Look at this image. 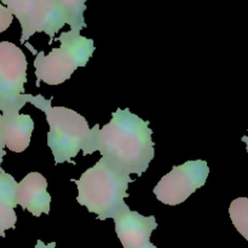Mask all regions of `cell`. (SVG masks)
<instances>
[{
	"label": "cell",
	"instance_id": "cell-9",
	"mask_svg": "<svg viewBox=\"0 0 248 248\" xmlns=\"http://www.w3.org/2000/svg\"><path fill=\"white\" fill-rule=\"evenodd\" d=\"M16 205L28 211L34 217L50 215L51 195L47 191V181L43 174L31 172L17 183Z\"/></svg>",
	"mask_w": 248,
	"mask_h": 248
},
{
	"label": "cell",
	"instance_id": "cell-13",
	"mask_svg": "<svg viewBox=\"0 0 248 248\" xmlns=\"http://www.w3.org/2000/svg\"><path fill=\"white\" fill-rule=\"evenodd\" d=\"M12 21H14V15L0 1V33L6 31L11 26Z\"/></svg>",
	"mask_w": 248,
	"mask_h": 248
},
{
	"label": "cell",
	"instance_id": "cell-3",
	"mask_svg": "<svg viewBox=\"0 0 248 248\" xmlns=\"http://www.w3.org/2000/svg\"><path fill=\"white\" fill-rule=\"evenodd\" d=\"M1 4L18 19L22 44L35 33L47 34L48 44H52L65 24H69L70 31H81L87 27L84 19L86 4L81 0H4Z\"/></svg>",
	"mask_w": 248,
	"mask_h": 248
},
{
	"label": "cell",
	"instance_id": "cell-11",
	"mask_svg": "<svg viewBox=\"0 0 248 248\" xmlns=\"http://www.w3.org/2000/svg\"><path fill=\"white\" fill-rule=\"evenodd\" d=\"M16 188L17 182L14 177L0 171V236L5 237V232L15 229L17 216L15 212L16 207Z\"/></svg>",
	"mask_w": 248,
	"mask_h": 248
},
{
	"label": "cell",
	"instance_id": "cell-6",
	"mask_svg": "<svg viewBox=\"0 0 248 248\" xmlns=\"http://www.w3.org/2000/svg\"><path fill=\"white\" fill-rule=\"evenodd\" d=\"M27 62L23 51L9 41L0 43V113L17 114L27 103Z\"/></svg>",
	"mask_w": 248,
	"mask_h": 248
},
{
	"label": "cell",
	"instance_id": "cell-2",
	"mask_svg": "<svg viewBox=\"0 0 248 248\" xmlns=\"http://www.w3.org/2000/svg\"><path fill=\"white\" fill-rule=\"evenodd\" d=\"M27 103L45 113L48 124L47 145L51 149L55 165L68 162L74 165L73 159L80 150L84 155H91L97 152V136L99 125L90 127L89 123L81 114L65 107H52V97L46 99L41 94H27Z\"/></svg>",
	"mask_w": 248,
	"mask_h": 248
},
{
	"label": "cell",
	"instance_id": "cell-5",
	"mask_svg": "<svg viewBox=\"0 0 248 248\" xmlns=\"http://www.w3.org/2000/svg\"><path fill=\"white\" fill-rule=\"evenodd\" d=\"M60 47L52 48L48 55L38 52L34 60L36 86L41 81L47 85H60L72 78L78 68L85 67L94 53L92 39L82 36L79 31H63L57 39Z\"/></svg>",
	"mask_w": 248,
	"mask_h": 248
},
{
	"label": "cell",
	"instance_id": "cell-1",
	"mask_svg": "<svg viewBox=\"0 0 248 248\" xmlns=\"http://www.w3.org/2000/svg\"><path fill=\"white\" fill-rule=\"evenodd\" d=\"M154 145L149 121L131 113L128 108L116 109L97 136V150L102 159L126 176L140 177L147 171L155 157Z\"/></svg>",
	"mask_w": 248,
	"mask_h": 248
},
{
	"label": "cell",
	"instance_id": "cell-15",
	"mask_svg": "<svg viewBox=\"0 0 248 248\" xmlns=\"http://www.w3.org/2000/svg\"><path fill=\"white\" fill-rule=\"evenodd\" d=\"M34 248H56V242H50V244H45L41 240L36 241V245Z\"/></svg>",
	"mask_w": 248,
	"mask_h": 248
},
{
	"label": "cell",
	"instance_id": "cell-12",
	"mask_svg": "<svg viewBox=\"0 0 248 248\" xmlns=\"http://www.w3.org/2000/svg\"><path fill=\"white\" fill-rule=\"evenodd\" d=\"M229 215L237 232L248 241V199H235L230 203Z\"/></svg>",
	"mask_w": 248,
	"mask_h": 248
},
{
	"label": "cell",
	"instance_id": "cell-16",
	"mask_svg": "<svg viewBox=\"0 0 248 248\" xmlns=\"http://www.w3.org/2000/svg\"><path fill=\"white\" fill-rule=\"evenodd\" d=\"M241 140H242V142L246 143V149H247V153H248V136H244Z\"/></svg>",
	"mask_w": 248,
	"mask_h": 248
},
{
	"label": "cell",
	"instance_id": "cell-7",
	"mask_svg": "<svg viewBox=\"0 0 248 248\" xmlns=\"http://www.w3.org/2000/svg\"><path fill=\"white\" fill-rule=\"evenodd\" d=\"M210 174L205 160H193L173 166L155 186L154 194L160 202L167 206L183 203L191 194L202 188Z\"/></svg>",
	"mask_w": 248,
	"mask_h": 248
},
{
	"label": "cell",
	"instance_id": "cell-14",
	"mask_svg": "<svg viewBox=\"0 0 248 248\" xmlns=\"http://www.w3.org/2000/svg\"><path fill=\"white\" fill-rule=\"evenodd\" d=\"M5 144H4V137H2V115L0 113V165L2 164V159L6 155L4 150ZM0 171H1V167H0Z\"/></svg>",
	"mask_w": 248,
	"mask_h": 248
},
{
	"label": "cell",
	"instance_id": "cell-17",
	"mask_svg": "<svg viewBox=\"0 0 248 248\" xmlns=\"http://www.w3.org/2000/svg\"><path fill=\"white\" fill-rule=\"evenodd\" d=\"M140 248H157V247L155 246V245H153L152 242H150V244L145 245V246H143V247H140Z\"/></svg>",
	"mask_w": 248,
	"mask_h": 248
},
{
	"label": "cell",
	"instance_id": "cell-4",
	"mask_svg": "<svg viewBox=\"0 0 248 248\" xmlns=\"http://www.w3.org/2000/svg\"><path fill=\"white\" fill-rule=\"evenodd\" d=\"M72 182L77 184L78 203L97 215V219L106 220L115 217L125 205L128 186L135 179L116 171L101 157L79 179Z\"/></svg>",
	"mask_w": 248,
	"mask_h": 248
},
{
	"label": "cell",
	"instance_id": "cell-8",
	"mask_svg": "<svg viewBox=\"0 0 248 248\" xmlns=\"http://www.w3.org/2000/svg\"><path fill=\"white\" fill-rule=\"evenodd\" d=\"M113 219L115 222V232L124 248H140L150 244V236L157 228L154 216L145 217L131 211L126 203Z\"/></svg>",
	"mask_w": 248,
	"mask_h": 248
},
{
	"label": "cell",
	"instance_id": "cell-10",
	"mask_svg": "<svg viewBox=\"0 0 248 248\" xmlns=\"http://www.w3.org/2000/svg\"><path fill=\"white\" fill-rule=\"evenodd\" d=\"M2 115V114H1ZM34 121L27 114L2 115V137L4 144L15 153H22L31 144Z\"/></svg>",
	"mask_w": 248,
	"mask_h": 248
}]
</instances>
